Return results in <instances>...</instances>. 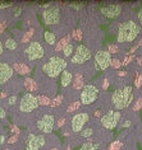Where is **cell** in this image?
Here are the masks:
<instances>
[{"label":"cell","instance_id":"cell-1","mask_svg":"<svg viewBox=\"0 0 142 150\" xmlns=\"http://www.w3.org/2000/svg\"><path fill=\"white\" fill-rule=\"evenodd\" d=\"M140 32H141V27L136 22H133V21L123 22V23L119 24L117 41L119 43L133 42L137 38V36L140 35Z\"/></svg>","mask_w":142,"mask_h":150},{"label":"cell","instance_id":"cell-2","mask_svg":"<svg viewBox=\"0 0 142 150\" xmlns=\"http://www.w3.org/2000/svg\"><path fill=\"white\" fill-rule=\"evenodd\" d=\"M132 100H133V89L131 85L119 88L111 94V102H113V106L117 111L127 108L132 103Z\"/></svg>","mask_w":142,"mask_h":150},{"label":"cell","instance_id":"cell-3","mask_svg":"<svg viewBox=\"0 0 142 150\" xmlns=\"http://www.w3.org/2000/svg\"><path fill=\"white\" fill-rule=\"evenodd\" d=\"M65 67H67V61L64 57L51 56L42 65V71L49 78H57L59 74H62L65 70Z\"/></svg>","mask_w":142,"mask_h":150},{"label":"cell","instance_id":"cell-4","mask_svg":"<svg viewBox=\"0 0 142 150\" xmlns=\"http://www.w3.org/2000/svg\"><path fill=\"white\" fill-rule=\"evenodd\" d=\"M98 96H99V89L96 88V85H93V84L85 85L81 92V97H80L81 104H86V106L92 104L96 100V98H98Z\"/></svg>","mask_w":142,"mask_h":150},{"label":"cell","instance_id":"cell-5","mask_svg":"<svg viewBox=\"0 0 142 150\" xmlns=\"http://www.w3.org/2000/svg\"><path fill=\"white\" fill-rule=\"evenodd\" d=\"M24 55L27 56L29 61H36V60H41L45 56V50L40 42H31L24 50Z\"/></svg>","mask_w":142,"mask_h":150},{"label":"cell","instance_id":"cell-6","mask_svg":"<svg viewBox=\"0 0 142 150\" xmlns=\"http://www.w3.org/2000/svg\"><path fill=\"white\" fill-rule=\"evenodd\" d=\"M37 106H39L37 97L33 96L32 93H26V94H23V97L21 98L19 111L24 112V113H28V112H32L33 110H36Z\"/></svg>","mask_w":142,"mask_h":150},{"label":"cell","instance_id":"cell-7","mask_svg":"<svg viewBox=\"0 0 142 150\" xmlns=\"http://www.w3.org/2000/svg\"><path fill=\"white\" fill-rule=\"evenodd\" d=\"M120 117H122V115H120L119 111H109L108 113L101 116L100 122H101L103 127H105V129H108V130H113V129L117 127Z\"/></svg>","mask_w":142,"mask_h":150},{"label":"cell","instance_id":"cell-8","mask_svg":"<svg viewBox=\"0 0 142 150\" xmlns=\"http://www.w3.org/2000/svg\"><path fill=\"white\" fill-rule=\"evenodd\" d=\"M42 19L46 24H58L60 22V10L57 5H50L47 9L44 10L42 13Z\"/></svg>","mask_w":142,"mask_h":150},{"label":"cell","instance_id":"cell-9","mask_svg":"<svg viewBox=\"0 0 142 150\" xmlns=\"http://www.w3.org/2000/svg\"><path fill=\"white\" fill-rule=\"evenodd\" d=\"M54 125H55V118L54 115L51 113H46L37 121V129H39L42 134H50L54 130Z\"/></svg>","mask_w":142,"mask_h":150},{"label":"cell","instance_id":"cell-10","mask_svg":"<svg viewBox=\"0 0 142 150\" xmlns=\"http://www.w3.org/2000/svg\"><path fill=\"white\" fill-rule=\"evenodd\" d=\"M91 59V51L88 50L85 45H78V47L76 48L73 57L70 59L72 64H77V65H82L83 62L88 61Z\"/></svg>","mask_w":142,"mask_h":150},{"label":"cell","instance_id":"cell-11","mask_svg":"<svg viewBox=\"0 0 142 150\" xmlns=\"http://www.w3.org/2000/svg\"><path fill=\"white\" fill-rule=\"evenodd\" d=\"M111 55L106 50H100L95 55V69L96 70H105L110 66Z\"/></svg>","mask_w":142,"mask_h":150},{"label":"cell","instance_id":"cell-12","mask_svg":"<svg viewBox=\"0 0 142 150\" xmlns=\"http://www.w3.org/2000/svg\"><path fill=\"white\" fill-rule=\"evenodd\" d=\"M45 136L44 135H35L29 134L27 137V142H26V149L27 150H40L45 146Z\"/></svg>","mask_w":142,"mask_h":150},{"label":"cell","instance_id":"cell-13","mask_svg":"<svg viewBox=\"0 0 142 150\" xmlns=\"http://www.w3.org/2000/svg\"><path fill=\"white\" fill-rule=\"evenodd\" d=\"M87 121H88V115L86 112L74 115L72 120H70V129H72L73 132H81L83 126L87 123Z\"/></svg>","mask_w":142,"mask_h":150},{"label":"cell","instance_id":"cell-14","mask_svg":"<svg viewBox=\"0 0 142 150\" xmlns=\"http://www.w3.org/2000/svg\"><path fill=\"white\" fill-rule=\"evenodd\" d=\"M101 13L104 17L109 18V19H114L120 16L122 13V5L119 4H111V5H105L101 8Z\"/></svg>","mask_w":142,"mask_h":150},{"label":"cell","instance_id":"cell-15","mask_svg":"<svg viewBox=\"0 0 142 150\" xmlns=\"http://www.w3.org/2000/svg\"><path fill=\"white\" fill-rule=\"evenodd\" d=\"M13 74H14V69L9 64L0 62V85L6 84V81L13 76Z\"/></svg>","mask_w":142,"mask_h":150},{"label":"cell","instance_id":"cell-16","mask_svg":"<svg viewBox=\"0 0 142 150\" xmlns=\"http://www.w3.org/2000/svg\"><path fill=\"white\" fill-rule=\"evenodd\" d=\"M72 80H73V74L70 73V71L68 70H64L62 73V87H68V85L72 83Z\"/></svg>","mask_w":142,"mask_h":150},{"label":"cell","instance_id":"cell-17","mask_svg":"<svg viewBox=\"0 0 142 150\" xmlns=\"http://www.w3.org/2000/svg\"><path fill=\"white\" fill-rule=\"evenodd\" d=\"M45 41H46L47 45H50V46H53V45H57V37H55V33L50 32V31H46L45 32Z\"/></svg>","mask_w":142,"mask_h":150},{"label":"cell","instance_id":"cell-18","mask_svg":"<svg viewBox=\"0 0 142 150\" xmlns=\"http://www.w3.org/2000/svg\"><path fill=\"white\" fill-rule=\"evenodd\" d=\"M14 69H16L17 73L21 74V75L29 74V71H31V69H29L26 64H16V65H14Z\"/></svg>","mask_w":142,"mask_h":150},{"label":"cell","instance_id":"cell-19","mask_svg":"<svg viewBox=\"0 0 142 150\" xmlns=\"http://www.w3.org/2000/svg\"><path fill=\"white\" fill-rule=\"evenodd\" d=\"M69 41H70V35L69 36H65V37H63V38L59 41V42L55 45V51H60L63 50L67 45H69Z\"/></svg>","mask_w":142,"mask_h":150},{"label":"cell","instance_id":"cell-20","mask_svg":"<svg viewBox=\"0 0 142 150\" xmlns=\"http://www.w3.org/2000/svg\"><path fill=\"white\" fill-rule=\"evenodd\" d=\"M83 87V76L81 74H77L73 80V88L74 89H81Z\"/></svg>","mask_w":142,"mask_h":150},{"label":"cell","instance_id":"cell-21","mask_svg":"<svg viewBox=\"0 0 142 150\" xmlns=\"http://www.w3.org/2000/svg\"><path fill=\"white\" fill-rule=\"evenodd\" d=\"M24 85H26V88L28 89L29 91V93H32V92H35L36 89H37V85L35 84V81H33L32 79H29V78H27V79H26V81H24Z\"/></svg>","mask_w":142,"mask_h":150},{"label":"cell","instance_id":"cell-22","mask_svg":"<svg viewBox=\"0 0 142 150\" xmlns=\"http://www.w3.org/2000/svg\"><path fill=\"white\" fill-rule=\"evenodd\" d=\"M80 150H99V145L93 144V142H85L82 144Z\"/></svg>","mask_w":142,"mask_h":150},{"label":"cell","instance_id":"cell-23","mask_svg":"<svg viewBox=\"0 0 142 150\" xmlns=\"http://www.w3.org/2000/svg\"><path fill=\"white\" fill-rule=\"evenodd\" d=\"M70 37L76 41H82V37H83V35H82V29L81 28L74 29V31L72 32V35H70Z\"/></svg>","mask_w":142,"mask_h":150},{"label":"cell","instance_id":"cell-24","mask_svg":"<svg viewBox=\"0 0 142 150\" xmlns=\"http://www.w3.org/2000/svg\"><path fill=\"white\" fill-rule=\"evenodd\" d=\"M33 33H35V29H33V28L28 29V31L26 32V35L23 36V38H22V42H23V43L29 42V41H31V38H32V36H33Z\"/></svg>","mask_w":142,"mask_h":150},{"label":"cell","instance_id":"cell-25","mask_svg":"<svg viewBox=\"0 0 142 150\" xmlns=\"http://www.w3.org/2000/svg\"><path fill=\"white\" fill-rule=\"evenodd\" d=\"M4 45H5V47L8 48V50H16L17 48V42L13 38H6Z\"/></svg>","mask_w":142,"mask_h":150},{"label":"cell","instance_id":"cell-26","mask_svg":"<svg viewBox=\"0 0 142 150\" xmlns=\"http://www.w3.org/2000/svg\"><path fill=\"white\" fill-rule=\"evenodd\" d=\"M74 50V46L72 43H69V45H67V46L63 48V54H64V57H69L70 55H72V52Z\"/></svg>","mask_w":142,"mask_h":150},{"label":"cell","instance_id":"cell-27","mask_svg":"<svg viewBox=\"0 0 142 150\" xmlns=\"http://www.w3.org/2000/svg\"><path fill=\"white\" fill-rule=\"evenodd\" d=\"M37 102H39V104H41V106H50L51 100L45 96H39L37 97Z\"/></svg>","mask_w":142,"mask_h":150},{"label":"cell","instance_id":"cell-28","mask_svg":"<svg viewBox=\"0 0 142 150\" xmlns=\"http://www.w3.org/2000/svg\"><path fill=\"white\" fill-rule=\"evenodd\" d=\"M122 146H123V142L117 140V141H114V142H111V144H110L109 150H120Z\"/></svg>","mask_w":142,"mask_h":150},{"label":"cell","instance_id":"cell-29","mask_svg":"<svg viewBox=\"0 0 142 150\" xmlns=\"http://www.w3.org/2000/svg\"><path fill=\"white\" fill-rule=\"evenodd\" d=\"M62 102H63V96H58L57 98L53 99V100L50 102V106H51V107H59V106L62 104Z\"/></svg>","mask_w":142,"mask_h":150},{"label":"cell","instance_id":"cell-30","mask_svg":"<svg viewBox=\"0 0 142 150\" xmlns=\"http://www.w3.org/2000/svg\"><path fill=\"white\" fill-rule=\"evenodd\" d=\"M81 107V102H74V103H72V104H69V107H68V112H74L76 110H78V108Z\"/></svg>","mask_w":142,"mask_h":150},{"label":"cell","instance_id":"cell-31","mask_svg":"<svg viewBox=\"0 0 142 150\" xmlns=\"http://www.w3.org/2000/svg\"><path fill=\"white\" fill-rule=\"evenodd\" d=\"M92 134H93L92 129H86V130H82L81 131V136L82 137H91Z\"/></svg>","mask_w":142,"mask_h":150},{"label":"cell","instance_id":"cell-32","mask_svg":"<svg viewBox=\"0 0 142 150\" xmlns=\"http://www.w3.org/2000/svg\"><path fill=\"white\" fill-rule=\"evenodd\" d=\"M134 85H136V88H140L142 85V74L137 73V76H136V80H134Z\"/></svg>","mask_w":142,"mask_h":150},{"label":"cell","instance_id":"cell-33","mask_svg":"<svg viewBox=\"0 0 142 150\" xmlns=\"http://www.w3.org/2000/svg\"><path fill=\"white\" fill-rule=\"evenodd\" d=\"M110 66H113L114 69H119V67L122 66V62L119 61L118 59H113L111 60V62H110Z\"/></svg>","mask_w":142,"mask_h":150},{"label":"cell","instance_id":"cell-34","mask_svg":"<svg viewBox=\"0 0 142 150\" xmlns=\"http://www.w3.org/2000/svg\"><path fill=\"white\" fill-rule=\"evenodd\" d=\"M118 51H119V48L117 45H110L109 46V50H108V52L111 55V54H118Z\"/></svg>","mask_w":142,"mask_h":150},{"label":"cell","instance_id":"cell-35","mask_svg":"<svg viewBox=\"0 0 142 150\" xmlns=\"http://www.w3.org/2000/svg\"><path fill=\"white\" fill-rule=\"evenodd\" d=\"M133 60V55H129V56H127V57L124 59V61H122V66H127L128 64L131 62Z\"/></svg>","mask_w":142,"mask_h":150},{"label":"cell","instance_id":"cell-36","mask_svg":"<svg viewBox=\"0 0 142 150\" xmlns=\"http://www.w3.org/2000/svg\"><path fill=\"white\" fill-rule=\"evenodd\" d=\"M17 100H18V97H17V96H12V97H9V98H8V103H9V106H13V104H16V103H17Z\"/></svg>","mask_w":142,"mask_h":150},{"label":"cell","instance_id":"cell-37","mask_svg":"<svg viewBox=\"0 0 142 150\" xmlns=\"http://www.w3.org/2000/svg\"><path fill=\"white\" fill-rule=\"evenodd\" d=\"M140 108H142V98H140V99H138L137 102H136V104L133 106V111H138Z\"/></svg>","mask_w":142,"mask_h":150},{"label":"cell","instance_id":"cell-38","mask_svg":"<svg viewBox=\"0 0 142 150\" xmlns=\"http://www.w3.org/2000/svg\"><path fill=\"white\" fill-rule=\"evenodd\" d=\"M17 140H18V136H17V135H13V136H10L8 139V144H14Z\"/></svg>","mask_w":142,"mask_h":150},{"label":"cell","instance_id":"cell-39","mask_svg":"<svg viewBox=\"0 0 142 150\" xmlns=\"http://www.w3.org/2000/svg\"><path fill=\"white\" fill-rule=\"evenodd\" d=\"M70 8L76 9V10H80V9L83 8V4H70Z\"/></svg>","mask_w":142,"mask_h":150},{"label":"cell","instance_id":"cell-40","mask_svg":"<svg viewBox=\"0 0 142 150\" xmlns=\"http://www.w3.org/2000/svg\"><path fill=\"white\" fill-rule=\"evenodd\" d=\"M10 130H12L13 132H14V135H17V136H18V134H19V130H18V127H17V126L12 125V126H10Z\"/></svg>","mask_w":142,"mask_h":150},{"label":"cell","instance_id":"cell-41","mask_svg":"<svg viewBox=\"0 0 142 150\" xmlns=\"http://www.w3.org/2000/svg\"><path fill=\"white\" fill-rule=\"evenodd\" d=\"M6 117V113H5V110H4V108H1V107H0V118H5Z\"/></svg>","mask_w":142,"mask_h":150},{"label":"cell","instance_id":"cell-42","mask_svg":"<svg viewBox=\"0 0 142 150\" xmlns=\"http://www.w3.org/2000/svg\"><path fill=\"white\" fill-rule=\"evenodd\" d=\"M108 88H109V81H108V79H104V83H103V89H104V91H106Z\"/></svg>","mask_w":142,"mask_h":150},{"label":"cell","instance_id":"cell-43","mask_svg":"<svg viewBox=\"0 0 142 150\" xmlns=\"http://www.w3.org/2000/svg\"><path fill=\"white\" fill-rule=\"evenodd\" d=\"M12 6V3H6V4H0V9H6Z\"/></svg>","mask_w":142,"mask_h":150},{"label":"cell","instance_id":"cell-44","mask_svg":"<svg viewBox=\"0 0 142 150\" xmlns=\"http://www.w3.org/2000/svg\"><path fill=\"white\" fill-rule=\"evenodd\" d=\"M64 123H65V118L59 120V121H58V127H63V126H64Z\"/></svg>","mask_w":142,"mask_h":150},{"label":"cell","instance_id":"cell-45","mask_svg":"<svg viewBox=\"0 0 142 150\" xmlns=\"http://www.w3.org/2000/svg\"><path fill=\"white\" fill-rule=\"evenodd\" d=\"M138 22H140V24L142 25V9L140 10V13H138Z\"/></svg>","mask_w":142,"mask_h":150},{"label":"cell","instance_id":"cell-46","mask_svg":"<svg viewBox=\"0 0 142 150\" xmlns=\"http://www.w3.org/2000/svg\"><path fill=\"white\" fill-rule=\"evenodd\" d=\"M4 141H5V136L4 135H0V145H1Z\"/></svg>","mask_w":142,"mask_h":150},{"label":"cell","instance_id":"cell-47","mask_svg":"<svg viewBox=\"0 0 142 150\" xmlns=\"http://www.w3.org/2000/svg\"><path fill=\"white\" fill-rule=\"evenodd\" d=\"M137 47H138V45H137V46H134V47H132V48H131V50H129V52H128V54H133V52L137 50Z\"/></svg>","mask_w":142,"mask_h":150},{"label":"cell","instance_id":"cell-48","mask_svg":"<svg viewBox=\"0 0 142 150\" xmlns=\"http://www.w3.org/2000/svg\"><path fill=\"white\" fill-rule=\"evenodd\" d=\"M126 71H118V76H126Z\"/></svg>","mask_w":142,"mask_h":150},{"label":"cell","instance_id":"cell-49","mask_svg":"<svg viewBox=\"0 0 142 150\" xmlns=\"http://www.w3.org/2000/svg\"><path fill=\"white\" fill-rule=\"evenodd\" d=\"M21 12H22V9H21V8H17V10H16V14H14V16L18 17V16H19V14H21Z\"/></svg>","mask_w":142,"mask_h":150},{"label":"cell","instance_id":"cell-50","mask_svg":"<svg viewBox=\"0 0 142 150\" xmlns=\"http://www.w3.org/2000/svg\"><path fill=\"white\" fill-rule=\"evenodd\" d=\"M129 126H131V121H126L123 123V127H129Z\"/></svg>","mask_w":142,"mask_h":150},{"label":"cell","instance_id":"cell-51","mask_svg":"<svg viewBox=\"0 0 142 150\" xmlns=\"http://www.w3.org/2000/svg\"><path fill=\"white\" fill-rule=\"evenodd\" d=\"M4 28H5V23H1V24H0V33L4 31Z\"/></svg>","mask_w":142,"mask_h":150},{"label":"cell","instance_id":"cell-52","mask_svg":"<svg viewBox=\"0 0 142 150\" xmlns=\"http://www.w3.org/2000/svg\"><path fill=\"white\" fill-rule=\"evenodd\" d=\"M3 50H4V47H3V42L0 41V55L3 54Z\"/></svg>","mask_w":142,"mask_h":150},{"label":"cell","instance_id":"cell-53","mask_svg":"<svg viewBox=\"0 0 142 150\" xmlns=\"http://www.w3.org/2000/svg\"><path fill=\"white\" fill-rule=\"evenodd\" d=\"M95 116H96V117H101V112H100V111H96V112H95Z\"/></svg>","mask_w":142,"mask_h":150},{"label":"cell","instance_id":"cell-54","mask_svg":"<svg viewBox=\"0 0 142 150\" xmlns=\"http://www.w3.org/2000/svg\"><path fill=\"white\" fill-rule=\"evenodd\" d=\"M5 97H6L5 93H1V94H0V98H5Z\"/></svg>","mask_w":142,"mask_h":150},{"label":"cell","instance_id":"cell-55","mask_svg":"<svg viewBox=\"0 0 142 150\" xmlns=\"http://www.w3.org/2000/svg\"><path fill=\"white\" fill-rule=\"evenodd\" d=\"M138 64H140V65H142V57L138 59Z\"/></svg>","mask_w":142,"mask_h":150},{"label":"cell","instance_id":"cell-56","mask_svg":"<svg viewBox=\"0 0 142 150\" xmlns=\"http://www.w3.org/2000/svg\"><path fill=\"white\" fill-rule=\"evenodd\" d=\"M138 46H142V40L140 41V43H138Z\"/></svg>","mask_w":142,"mask_h":150},{"label":"cell","instance_id":"cell-57","mask_svg":"<svg viewBox=\"0 0 142 150\" xmlns=\"http://www.w3.org/2000/svg\"><path fill=\"white\" fill-rule=\"evenodd\" d=\"M50 150H59L58 148H53V149H50Z\"/></svg>","mask_w":142,"mask_h":150},{"label":"cell","instance_id":"cell-58","mask_svg":"<svg viewBox=\"0 0 142 150\" xmlns=\"http://www.w3.org/2000/svg\"><path fill=\"white\" fill-rule=\"evenodd\" d=\"M0 129H1V125H0Z\"/></svg>","mask_w":142,"mask_h":150},{"label":"cell","instance_id":"cell-59","mask_svg":"<svg viewBox=\"0 0 142 150\" xmlns=\"http://www.w3.org/2000/svg\"><path fill=\"white\" fill-rule=\"evenodd\" d=\"M6 150H8V149H6Z\"/></svg>","mask_w":142,"mask_h":150}]
</instances>
